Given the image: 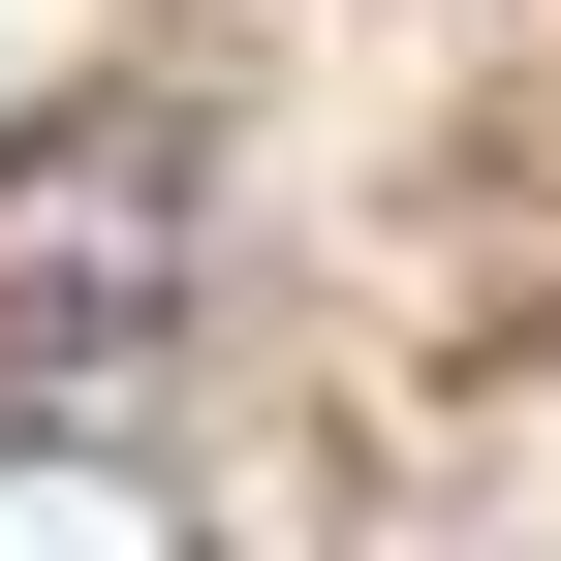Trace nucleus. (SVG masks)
Instances as JSON below:
<instances>
[{"label": "nucleus", "instance_id": "f257e3e1", "mask_svg": "<svg viewBox=\"0 0 561 561\" xmlns=\"http://www.w3.org/2000/svg\"><path fill=\"white\" fill-rule=\"evenodd\" d=\"M187 250H219V157H187V94H32L0 125V375H94V343L187 312Z\"/></svg>", "mask_w": 561, "mask_h": 561}, {"label": "nucleus", "instance_id": "f03ea898", "mask_svg": "<svg viewBox=\"0 0 561 561\" xmlns=\"http://www.w3.org/2000/svg\"><path fill=\"white\" fill-rule=\"evenodd\" d=\"M0 530H32V561H187V468H125V437H0Z\"/></svg>", "mask_w": 561, "mask_h": 561}]
</instances>
